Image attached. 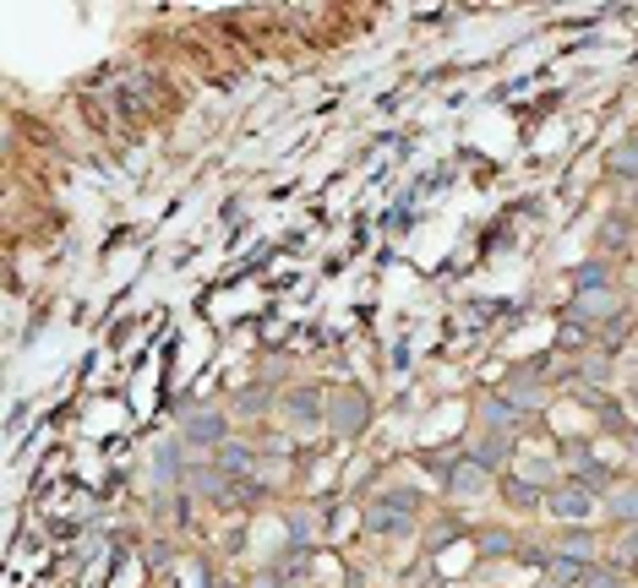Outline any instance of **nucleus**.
Wrapping results in <instances>:
<instances>
[{
  "instance_id": "20",
  "label": "nucleus",
  "mask_w": 638,
  "mask_h": 588,
  "mask_svg": "<svg viewBox=\"0 0 638 588\" xmlns=\"http://www.w3.org/2000/svg\"><path fill=\"white\" fill-rule=\"evenodd\" d=\"M616 550H622V555H633V561H638V528H627V534H622V539H616Z\"/></svg>"
},
{
  "instance_id": "16",
  "label": "nucleus",
  "mask_w": 638,
  "mask_h": 588,
  "mask_svg": "<svg viewBox=\"0 0 638 588\" xmlns=\"http://www.w3.org/2000/svg\"><path fill=\"white\" fill-rule=\"evenodd\" d=\"M605 175H611V180H627V186H638V142H622V148H611V153H605Z\"/></svg>"
},
{
  "instance_id": "1",
  "label": "nucleus",
  "mask_w": 638,
  "mask_h": 588,
  "mask_svg": "<svg viewBox=\"0 0 638 588\" xmlns=\"http://www.w3.org/2000/svg\"><path fill=\"white\" fill-rule=\"evenodd\" d=\"M278 420L289 436H311V430H328V392L316 381H300V387H284L278 392Z\"/></svg>"
},
{
  "instance_id": "14",
  "label": "nucleus",
  "mask_w": 638,
  "mask_h": 588,
  "mask_svg": "<svg viewBox=\"0 0 638 588\" xmlns=\"http://www.w3.org/2000/svg\"><path fill=\"white\" fill-rule=\"evenodd\" d=\"M475 550L486 555V561H508V555H529V545L513 534V528H486L480 539H475Z\"/></svg>"
},
{
  "instance_id": "7",
  "label": "nucleus",
  "mask_w": 638,
  "mask_h": 588,
  "mask_svg": "<svg viewBox=\"0 0 638 588\" xmlns=\"http://www.w3.org/2000/svg\"><path fill=\"white\" fill-rule=\"evenodd\" d=\"M546 392H551V387H546V376H540V365H524V371H513V376L502 381V398H508L513 409H524L529 420L540 414V403H546Z\"/></svg>"
},
{
  "instance_id": "18",
  "label": "nucleus",
  "mask_w": 638,
  "mask_h": 588,
  "mask_svg": "<svg viewBox=\"0 0 638 588\" xmlns=\"http://www.w3.org/2000/svg\"><path fill=\"white\" fill-rule=\"evenodd\" d=\"M267 403H273L267 387H246V392L229 403V414H235V420H257V414H267Z\"/></svg>"
},
{
  "instance_id": "17",
  "label": "nucleus",
  "mask_w": 638,
  "mask_h": 588,
  "mask_svg": "<svg viewBox=\"0 0 638 588\" xmlns=\"http://www.w3.org/2000/svg\"><path fill=\"white\" fill-rule=\"evenodd\" d=\"M377 501H388V506L404 512V517H421V512H426V496H421V490H404V485H383Z\"/></svg>"
},
{
  "instance_id": "5",
  "label": "nucleus",
  "mask_w": 638,
  "mask_h": 588,
  "mask_svg": "<svg viewBox=\"0 0 638 588\" xmlns=\"http://www.w3.org/2000/svg\"><path fill=\"white\" fill-rule=\"evenodd\" d=\"M475 420H480V430H497V436H508V441H518V436L529 430V414H524V409H513V403H508L502 392L480 398Z\"/></svg>"
},
{
  "instance_id": "10",
  "label": "nucleus",
  "mask_w": 638,
  "mask_h": 588,
  "mask_svg": "<svg viewBox=\"0 0 638 588\" xmlns=\"http://www.w3.org/2000/svg\"><path fill=\"white\" fill-rule=\"evenodd\" d=\"M361 517H366V534H372V539H410V534H415V523H421V517L393 512V506H388V501H377V496L361 506Z\"/></svg>"
},
{
  "instance_id": "4",
  "label": "nucleus",
  "mask_w": 638,
  "mask_h": 588,
  "mask_svg": "<svg viewBox=\"0 0 638 588\" xmlns=\"http://www.w3.org/2000/svg\"><path fill=\"white\" fill-rule=\"evenodd\" d=\"M546 512H551L562 528H589V523L600 517V490H589V485H578V479H556V485L546 490Z\"/></svg>"
},
{
  "instance_id": "11",
  "label": "nucleus",
  "mask_w": 638,
  "mask_h": 588,
  "mask_svg": "<svg viewBox=\"0 0 638 588\" xmlns=\"http://www.w3.org/2000/svg\"><path fill=\"white\" fill-rule=\"evenodd\" d=\"M567 316H573L578 327H611L622 311H616V295H611V289H589V295H573Z\"/></svg>"
},
{
  "instance_id": "21",
  "label": "nucleus",
  "mask_w": 638,
  "mask_h": 588,
  "mask_svg": "<svg viewBox=\"0 0 638 588\" xmlns=\"http://www.w3.org/2000/svg\"><path fill=\"white\" fill-rule=\"evenodd\" d=\"M633 409H638V387H633Z\"/></svg>"
},
{
  "instance_id": "3",
  "label": "nucleus",
  "mask_w": 638,
  "mask_h": 588,
  "mask_svg": "<svg viewBox=\"0 0 638 588\" xmlns=\"http://www.w3.org/2000/svg\"><path fill=\"white\" fill-rule=\"evenodd\" d=\"M372 420H377V409H372V398L361 387H334L328 392V430L339 441H361L372 430Z\"/></svg>"
},
{
  "instance_id": "13",
  "label": "nucleus",
  "mask_w": 638,
  "mask_h": 588,
  "mask_svg": "<svg viewBox=\"0 0 638 588\" xmlns=\"http://www.w3.org/2000/svg\"><path fill=\"white\" fill-rule=\"evenodd\" d=\"M600 512L622 528H638V479H616L605 496H600Z\"/></svg>"
},
{
  "instance_id": "9",
  "label": "nucleus",
  "mask_w": 638,
  "mask_h": 588,
  "mask_svg": "<svg viewBox=\"0 0 638 588\" xmlns=\"http://www.w3.org/2000/svg\"><path fill=\"white\" fill-rule=\"evenodd\" d=\"M442 490H448L453 501H480V496H491V474L475 468L470 458H453L448 474H442Z\"/></svg>"
},
{
  "instance_id": "19",
  "label": "nucleus",
  "mask_w": 638,
  "mask_h": 588,
  "mask_svg": "<svg viewBox=\"0 0 638 588\" xmlns=\"http://www.w3.org/2000/svg\"><path fill=\"white\" fill-rule=\"evenodd\" d=\"M578 588H627V577H622V572H611V566H600V561H595V566H589V572H584V583H578Z\"/></svg>"
},
{
  "instance_id": "12",
  "label": "nucleus",
  "mask_w": 638,
  "mask_h": 588,
  "mask_svg": "<svg viewBox=\"0 0 638 588\" xmlns=\"http://www.w3.org/2000/svg\"><path fill=\"white\" fill-rule=\"evenodd\" d=\"M551 555H567V561H584V566H595V561H600V534H595V528H556V539H551Z\"/></svg>"
},
{
  "instance_id": "8",
  "label": "nucleus",
  "mask_w": 638,
  "mask_h": 588,
  "mask_svg": "<svg viewBox=\"0 0 638 588\" xmlns=\"http://www.w3.org/2000/svg\"><path fill=\"white\" fill-rule=\"evenodd\" d=\"M513 447H518V441H508V436H497V430H475V436L464 441V458H470L475 468H486V474H502L508 458H513Z\"/></svg>"
},
{
  "instance_id": "15",
  "label": "nucleus",
  "mask_w": 638,
  "mask_h": 588,
  "mask_svg": "<svg viewBox=\"0 0 638 588\" xmlns=\"http://www.w3.org/2000/svg\"><path fill=\"white\" fill-rule=\"evenodd\" d=\"M573 289H578V295H589V289H611V262H605V257L578 262V267H573Z\"/></svg>"
},
{
  "instance_id": "2",
  "label": "nucleus",
  "mask_w": 638,
  "mask_h": 588,
  "mask_svg": "<svg viewBox=\"0 0 638 588\" xmlns=\"http://www.w3.org/2000/svg\"><path fill=\"white\" fill-rule=\"evenodd\" d=\"M186 447H202L208 458L235 436V414L229 409H213V403H197V409H180V430H175Z\"/></svg>"
},
{
  "instance_id": "6",
  "label": "nucleus",
  "mask_w": 638,
  "mask_h": 588,
  "mask_svg": "<svg viewBox=\"0 0 638 588\" xmlns=\"http://www.w3.org/2000/svg\"><path fill=\"white\" fill-rule=\"evenodd\" d=\"M262 458H267V452H257V447H246L240 436H229V441L213 452V468H218L224 479H235V485H251L257 468H262Z\"/></svg>"
}]
</instances>
